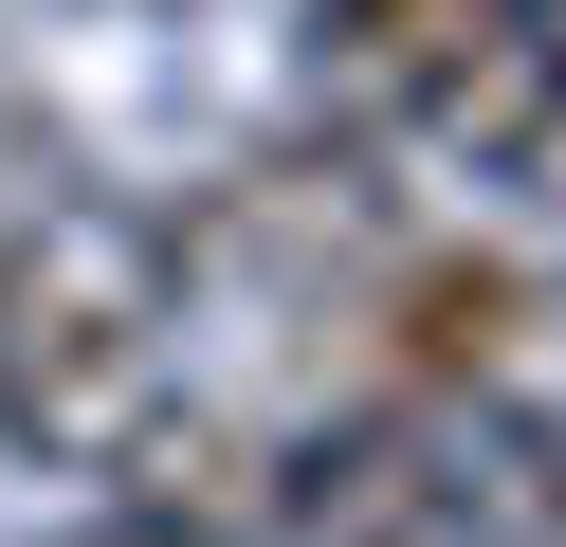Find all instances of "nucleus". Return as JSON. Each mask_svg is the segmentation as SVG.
Returning a JSON list of instances; mask_svg holds the SVG:
<instances>
[{
	"label": "nucleus",
	"mask_w": 566,
	"mask_h": 547,
	"mask_svg": "<svg viewBox=\"0 0 566 547\" xmlns=\"http://www.w3.org/2000/svg\"><path fill=\"white\" fill-rule=\"evenodd\" d=\"M184 328V238L111 182H38V201L0 219V438L55 474H111L128 438L184 401L165 365Z\"/></svg>",
	"instance_id": "obj_1"
},
{
	"label": "nucleus",
	"mask_w": 566,
	"mask_h": 547,
	"mask_svg": "<svg viewBox=\"0 0 566 547\" xmlns=\"http://www.w3.org/2000/svg\"><path fill=\"white\" fill-rule=\"evenodd\" d=\"M111 529L128 547H256V529H293V456L256 420H220V401H165L111 456Z\"/></svg>",
	"instance_id": "obj_2"
},
{
	"label": "nucleus",
	"mask_w": 566,
	"mask_h": 547,
	"mask_svg": "<svg viewBox=\"0 0 566 547\" xmlns=\"http://www.w3.org/2000/svg\"><path fill=\"white\" fill-rule=\"evenodd\" d=\"M530 0H311V92L347 109V128H439L457 73L512 36Z\"/></svg>",
	"instance_id": "obj_3"
},
{
	"label": "nucleus",
	"mask_w": 566,
	"mask_h": 547,
	"mask_svg": "<svg viewBox=\"0 0 566 547\" xmlns=\"http://www.w3.org/2000/svg\"><path fill=\"white\" fill-rule=\"evenodd\" d=\"M512 328H530L512 255H402V274H384V365H402L420 401H475L493 365H512Z\"/></svg>",
	"instance_id": "obj_4"
},
{
	"label": "nucleus",
	"mask_w": 566,
	"mask_h": 547,
	"mask_svg": "<svg viewBox=\"0 0 566 547\" xmlns=\"http://www.w3.org/2000/svg\"><path fill=\"white\" fill-rule=\"evenodd\" d=\"M530 19H548V55H566V0H530Z\"/></svg>",
	"instance_id": "obj_5"
}]
</instances>
